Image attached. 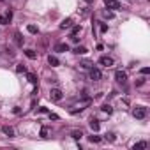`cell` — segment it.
I'll return each instance as SVG.
<instances>
[{
    "label": "cell",
    "instance_id": "6da1fadb",
    "mask_svg": "<svg viewBox=\"0 0 150 150\" xmlns=\"http://www.w3.org/2000/svg\"><path fill=\"white\" fill-rule=\"evenodd\" d=\"M132 117L138 118V120L147 118V108H145V106H136L134 110H132Z\"/></svg>",
    "mask_w": 150,
    "mask_h": 150
},
{
    "label": "cell",
    "instance_id": "7a4b0ae2",
    "mask_svg": "<svg viewBox=\"0 0 150 150\" xmlns=\"http://www.w3.org/2000/svg\"><path fill=\"white\" fill-rule=\"evenodd\" d=\"M62 97H64V94H62L60 88H51V90H50V99H51V101L58 102V101H62Z\"/></svg>",
    "mask_w": 150,
    "mask_h": 150
},
{
    "label": "cell",
    "instance_id": "3957f363",
    "mask_svg": "<svg viewBox=\"0 0 150 150\" xmlns=\"http://www.w3.org/2000/svg\"><path fill=\"white\" fill-rule=\"evenodd\" d=\"M101 76H102V74H101V71L97 69V67H94V65H92V67H90V79L99 81V79H101Z\"/></svg>",
    "mask_w": 150,
    "mask_h": 150
},
{
    "label": "cell",
    "instance_id": "277c9868",
    "mask_svg": "<svg viewBox=\"0 0 150 150\" xmlns=\"http://www.w3.org/2000/svg\"><path fill=\"white\" fill-rule=\"evenodd\" d=\"M104 4H106V9H110V11H118L120 9V4L117 0H104Z\"/></svg>",
    "mask_w": 150,
    "mask_h": 150
},
{
    "label": "cell",
    "instance_id": "5b68a950",
    "mask_svg": "<svg viewBox=\"0 0 150 150\" xmlns=\"http://www.w3.org/2000/svg\"><path fill=\"white\" fill-rule=\"evenodd\" d=\"M99 64L104 65V67H111V65H113V58L108 57V55H102V57L99 58Z\"/></svg>",
    "mask_w": 150,
    "mask_h": 150
},
{
    "label": "cell",
    "instance_id": "8992f818",
    "mask_svg": "<svg viewBox=\"0 0 150 150\" xmlns=\"http://www.w3.org/2000/svg\"><path fill=\"white\" fill-rule=\"evenodd\" d=\"M115 79L118 81V83H126V81H127L126 71H117V73H115Z\"/></svg>",
    "mask_w": 150,
    "mask_h": 150
},
{
    "label": "cell",
    "instance_id": "52a82bcc",
    "mask_svg": "<svg viewBox=\"0 0 150 150\" xmlns=\"http://www.w3.org/2000/svg\"><path fill=\"white\" fill-rule=\"evenodd\" d=\"M55 51H57V53H65V51H69V44H67V43H58V44L55 46Z\"/></svg>",
    "mask_w": 150,
    "mask_h": 150
},
{
    "label": "cell",
    "instance_id": "ba28073f",
    "mask_svg": "<svg viewBox=\"0 0 150 150\" xmlns=\"http://www.w3.org/2000/svg\"><path fill=\"white\" fill-rule=\"evenodd\" d=\"M88 104V101H83L81 104H76V106H73L71 108V113H78V111H81V110H85V106Z\"/></svg>",
    "mask_w": 150,
    "mask_h": 150
},
{
    "label": "cell",
    "instance_id": "9c48e42d",
    "mask_svg": "<svg viewBox=\"0 0 150 150\" xmlns=\"http://www.w3.org/2000/svg\"><path fill=\"white\" fill-rule=\"evenodd\" d=\"M71 26H73V20H71V18H65V20L60 23V29H62V30H67V29H71Z\"/></svg>",
    "mask_w": 150,
    "mask_h": 150
},
{
    "label": "cell",
    "instance_id": "30bf717a",
    "mask_svg": "<svg viewBox=\"0 0 150 150\" xmlns=\"http://www.w3.org/2000/svg\"><path fill=\"white\" fill-rule=\"evenodd\" d=\"M48 64H50L51 67H57V65L60 64V60H58L55 55H50V57H48Z\"/></svg>",
    "mask_w": 150,
    "mask_h": 150
},
{
    "label": "cell",
    "instance_id": "8fae6325",
    "mask_svg": "<svg viewBox=\"0 0 150 150\" xmlns=\"http://www.w3.org/2000/svg\"><path fill=\"white\" fill-rule=\"evenodd\" d=\"M71 37L73 35H78V34H81V30H83V26H81V25H74V26H71Z\"/></svg>",
    "mask_w": 150,
    "mask_h": 150
},
{
    "label": "cell",
    "instance_id": "7c38bea8",
    "mask_svg": "<svg viewBox=\"0 0 150 150\" xmlns=\"http://www.w3.org/2000/svg\"><path fill=\"white\" fill-rule=\"evenodd\" d=\"M90 129H92L94 132H97V131H99V120L92 118V120H90Z\"/></svg>",
    "mask_w": 150,
    "mask_h": 150
},
{
    "label": "cell",
    "instance_id": "4fadbf2b",
    "mask_svg": "<svg viewBox=\"0 0 150 150\" xmlns=\"http://www.w3.org/2000/svg\"><path fill=\"white\" fill-rule=\"evenodd\" d=\"M25 55L29 57L30 60H35V58H37V53H35L34 50H30V48H29V50H25Z\"/></svg>",
    "mask_w": 150,
    "mask_h": 150
},
{
    "label": "cell",
    "instance_id": "5bb4252c",
    "mask_svg": "<svg viewBox=\"0 0 150 150\" xmlns=\"http://www.w3.org/2000/svg\"><path fill=\"white\" fill-rule=\"evenodd\" d=\"M102 16H104L106 20H113V18H115V12H113V11H108V9H104V11H102Z\"/></svg>",
    "mask_w": 150,
    "mask_h": 150
},
{
    "label": "cell",
    "instance_id": "9a60e30c",
    "mask_svg": "<svg viewBox=\"0 0 150 150\" xmlns=\"http://www.w3.org/2000/svg\"><path fill=\"white\" fill-rule=\"evenodd\" d=\"M71 136H73L74 140H81V138H83V132H81L79 129H74V131L71 132Z\"/></svg>",
    "mask_w": 150,
    "mask_h": 150
},
{
    "label": "cell",
    "instance_id": "2e32d148",
    "mask_svg": "<svg viewBox=\"0 0 150 150\" xmlns=\"http://www.w3.org/2000/svg\"><path fill=\"white\" fill-rule=\"evenodd\" d=\"M74 53H76V55H85V53H87V48H85V46H76V48H74Z\"/></svg>",
    "mask_w": 150,
    "mask_h": 150
},
{
    "label": "cell",
    "instance_id": "e0dca14e",
    "mask_svg": "<svg viewBox=\"0 0 150 150\" xmlns=\"http://www.w3.org/2000/svg\"><path fill=\"white\" fill-rule=\"evenodd\" d=\"M2 131H4V132H5V134L9 136V138H14V129H12V127H7V126H5V127H4Z\"/></svg>",
    "mask_w": 150,
    "mask_h": 150
},
{
    "label": "cell",
    "instance_id": "ac0fdd59",
    "mask_svg": "<svg viewBox=\"0 0 150 150\" xmlns=\"http://www.w3.org/2000/svg\"><path fill=\"white\" fill-rule=\"evenodd\" d=\"M79 65H81V67H85V69H90V67L94 65V62H90V60H81Z\"/></svg>",
    "mask_w": 150,
    "mask_h": 150
},
{
    "label": "cell",
    "instance_id": "d6986e66",
    "mask_svg": "<svg viewBox=\"0 0 150 150\" xmlns=\"http://www.w3.org/2000/svg\"><path fill=\"white\" fill-rule=\"evenodd\" d=\"M26 79H29L32 85H35V83H37V76H35V74H32V73H29V74H26Z\"/></svg>",
    "mask_w": 150,
    "mask_h": 150
},
{
    "label": "cell",
    "instance_id": "ffe728a7",
    "mask_svg": "<svg viewBox=\"0 0 150 150\" xmlns=\"http://www.w3.org/2000/svg\"><path fill=\"white\" fill-rule=\"evenodd\" d=\"M26 30H29L30 34H39V29L35 25H29V26H26Z\"/></svg>",
    "mask_w": 150,
    "mask_h": 150
},
{
    "label": "cell",
    "instance_id": "44dd1931",
    "mask_svg": "<svg viewBox=\"0 0 150 150\" xmlns=\"http://www.w3.org/2000/svg\"><path fill=\"white\" fill-rule=\"evenodd\" d=\"M101 110H102V111H104V113H108V115H110V113H111V111H113V108H111V106H110V104H102V108H101Z\"/></svg>",
    "mask_w": 150,
    "mask_h": 150
},
{
    "label": "cell",
    "instance_id": "7402d4cb",
    "mask_svg": "<svg viewBox=\"0 0 150 150\" xmlns=\"http://www.w3.org/2000/svg\"><path fill=\"white\" fill-rule=\"evenodd\" d=\"M140 148H147V143L145 141H140V143L134 145V150H140Z\"/></svg>",
    "mask_w": 150,
    "mask_h": 150
},
{
    "label": "cell",
    "instance_id": "603a6c76",
    "mask_svg": "<svg viewBox=\"0 0 150 150\" xmlns=\"http://www.w3.org/2000/svg\"><path fill=\"white\" fill-rule=\"evenodd\" d=\"M14 37H16V44H18V46H23V39H21V34H16Z\"/></svg>",
    "mask_w": 150,
    "mask_h": 150
},
{
    "label": "cell",
    "instance_id": "cb8c5ba5",
    "mask_svg": "<svg viewBox=\"0 0 150 150\" xmlns=\"http://www.w3.org/2000/svg\"><path fill=\"white\" fill-rule=\"evenodd\" d=\"M104 138H106L108 141H115V134H113V132H108V134L104 136Z\"/></svg>",
    "mask_w": 150,
    "mask_h": 150
},
{
    "label": "cell",
    "instance_id": "d4e9b609",
    "mask_svg": "<svg viewBox=\"0 0 150 150\" xmlns=\"http://www.w3.org/2000/svg\"><path fill=\"white\" fill-rule=\"evenodd\" d=\"M88 140H90L92 143H99V141H101V138H99V136H90Z\"/></svg>",
    "mask_w": 150,
    "mask_h": 150
},
{
    "label": "cell",
    "instance_id": "484cf974",
    "mask_svg": "<svg viewBox=\"0 0 150 150\" xmlns=\"http://www.w3.org/2000/svg\"><path fill=\"white\" fill-rule=\"evenodd\" d=\"M16 73H25V65H23V64H18V67H16Z\"/></svg>",
    "mask_w": 150,
    "mask_h": 150
},
{
    "label": "cell",
    "instance_id": "4316f807",
    "mask_svg": "<svg viewBox=\"0 0 150 150\" xmlns=\"http://www.w3.org/2000/svg\"><path fill=\"white\" fill-rule=\"evenodd\" d=\"M41 136H43V138H46V136H48V127H43V129H41Z\"/></svg>",
    "mask_w": 150,
    "mask_h": 150
},
{
    "label": "cell",
    "instance_id": "83f0119b",
    "mask_svg": "<svg viewBox=\"0 0 150 150\" xmlns=\"http://www.w3.org/2000/svg\"><path fill=\"white\" fill-rule=\"evenodd\" d=\"M0 23H2V25H7L9 21H7V18H5V16H2V14H0Z\"/></svg>",
    "mask_w": 150,
    "mask_h": 150
},
{
    "label": "cell",
    "instance_id": "f1b7e54d",
    "mask_svg": "<svg viewBox=\"0 0 150 150\" xmlns=\"http://www.w3.org/2000/svg\"><path fill=\"white\" fill-rule=\"evenodd\" d=\"M108 30V26H106V23H101V32H106Z\"/></svg>",
    "mask_w": 150,
    "mask_h": 150
},
{
    "label": "cell",
    "instance_id": "f546056e",
    "mask_svg": "<svg viewBox=\"0 0 150 150\" xmlns=\"http://www.w3.org/2000/svg\"><path fill=\"white\" fill-rule=\"evenodd\" d=\"M148 73H150L148 67H143V69H141V74H148Z\"/></svg>",
    "mask_w": 150,
    "mask_h": 150
},
{
    "label": "cell",
    "instance_id": "4dcf8cb0",
    "mask_svg": "<svg viewBox=\"0 0 150 150\" xmlns=\"http://www.w3.org/2000/svg\"><path fill=\"white\" fill-rule=\"evenodd\" d=\"M50 118H51V120H58V117H57L55 113H50Z\"/></svg>",
    "mask_w": 150,
    "mask_h": 150
},
{
    "label": "cell",
    "instance_id": "1f68e13d",
    "mask_svg": "<svg viewBox=\"0 0 150 150\" xmlns=\"http://www.w3.org/2000/svg\"><path fill=\"white\" fill-rule=\"evenodd\" d=\"M83 2H87V4H92V0H83Z\"/></svg>",
    "mask_w": 150,
    "mask_h": 150
}]
</instances>
